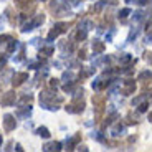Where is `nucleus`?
Returning <instances> with one entry per match:
<instances>
[{
  "mask_svg": "<svg viewBox=\"0 0 152 152\" xmlns=\"http://www.w3.org/2000/svg\"><path fill=\"white\" fill-rule=\"evenodd\" d=\"M65 27H66L65 23H56V25L53 27V30L48 33V40H50V42H53L55 38H56L58 35L61 33V31H65Z\"/></svg>",
  "mask_w": 152,
  "mask_h": 152,
  "instance_id": "nucleus-1",
  "label": "nucleus"
},
{
  "mask_svg": "<svg viewBox=\"0 0 152 152\" xmlns=\"http://www.w3.org/2000/svg\"><path fill=\"white\" fill-rule=\"evenodd\" d=\"M15 126H17L15 118H13L12 114H5L4 116V127H5V131H13L15 129Z\"/></svg>",
  "mask_w": 152,
  "mask_h": 152,
  "instance_id": "nucleus-2",
  "label": "nucleus"
},
{
  "mask_svg": "<svg viewBox=\"0 0 152 152\" xmlns=\"http://www.w3.org/2000/svg\"><path fill=\"white\" fill-rule=\"evenodd\" d=\"M15 99H17V96L13 91L5 93L4 98H2V106H12V104H15Z\"/></svg>",
  "mask_w": 152,
  "mask_h": 152,
  "instance_id": "nucleus-3",
  "label": "nucleus"
},
{
  "mask_svg": "<svg viewBox=\"0 0 152 152\" xmlns=\"http://www.w3.org/2000/svg\"><path fill=\"white\" fill-rule=\"evenodd\" d=\"M25 80H28V75H27V73H17V75L13 76V81H12V84H13V86H20V84H22Z\"/></svg>",
  "mask_w": 152,
  "mask_h": 152,
  "instance_id": "nucleus-4",
  "label": "nucleus"
},
{
  "mask_svg": "<svg viewBox=\"0 0 152 152\" xmlns=\"http://www.w3.org/2000/svg\"><path fill=\"white\" fill-rule=\"evenodd\" d=\"M45 152H51V151H61V142H50L43 147Z\"/></svg>",
  "mask_w": 152,
  "mask_h": 152,
  "instance_id": "nucleus-5",
  "label": "nucleus"
},
{
  "mask_svg": "<svg viewBox=\"0 0 152 152\" xmlns=\"http://www.w3.org/2000/svg\"><path fill=\"white\" fill-rule=\"evenodd\" d=\"M93 50H94V55H99L104 51V43L99 42V40H94V43H93Z\"/></svg>",
  "mask_w": 152,
  "mask_h": 152,
  "instance_id": "nucleus-6",
  "label": "nucleus"
},
{
  "mask_svg": "<svg viewBox=\"0 0 152 152\" xmlns=\"http://www.w3.org/2000/svg\"><path fill=\"white\" fill-rule=\"evenodd\" d=\"M37 136L43 137V139H48V137H50V131H48V127H45V126L38 127V129H37Z\"/></svg>",
  "mask_w": 152,
  "mask_h": 152,
  "instance_id": "nucleus-7",
  "label": "nucleus"
},
{
  "mask_svg": "<svg viewBox=\"0 0 152 152\" xmlns=\"http://www.w3.org/2000/svg\"><path fill=\"white\" fill-rule=\"evenodd\" d=\"M134 89H136V84H134V81H132V80L126 81V89H124L126 94H131V93H132Z\"/></svg>",
  "mask_w": 152,
  "mask_h": 152,
  "instance_id": "nucleus-8",
  "label": "nucleus"
},
{
  "mask_svg": "<svg viewBox=\"0 0 152 152\" xmlns=\"http://www.w3.org/2000/svg\"><path fill=\"white\" fill-rule=\"evenodd\" d=\"M17 46H18V42H17V40H12L10 38V45H8V53H12V51H13V50L17 48Z\"/></svg>",
  "mask_w": 152,
  "mask_h": 152,
  "instance_id": "nucleus-9",
  "label": "nucleus"
},
{
  "mask_svg": "<svg viewBox=\"0 0 152 152\" xmlns=\"http://www.w3.org/2000/svg\"><path fill=\"white\" fill-rule=\"evenodd\" d=\"M86 35H88V31L86 30H81V28H80V31L76 33V40H78V42H80V40H84V38H86Z\"/></svg>",
  "mask_w": 152,
  "mask_h": 152,
  "instance_id": "nucleus-10",
  "label": "nucleus"
},
{
  "mask_svg": "<svg viewBox=\"0 0 152 152\" xmlns=\"http://www.w3.org/2000/svg\"><path fill=\"white\" fill-rule=\"evenodd\" d=\"M142 18H144V13H142L141 10H139V12H134V20H136V22H141Z\"/></svg>",
  "mask_w": 152,
  "mask_h": 152,
  "instance_id": "nucleus-11",
  "label": "nucleus"
},
{
  "mask_svg": "<svg viewBox=\"0 0 152 152\" xmlns=\"http://www.w3.org/2000/svg\"><path fill=\"white\" fill-rule=\"evenodd\" d=\"M127 15H131V10H129V8H122V10L119 12V17H121V18H126Z\"/></svg>",
  "mask_w": 152,
  "mask_h": 152,
  "instance_id": "nucleus-12",
  "label": "nucleus"
},
{
  "mask_svg": "<svg viewBox=\"0 0 152 152\" xmlns=\"http://www.w3.org/2000/svg\"><path fill=\"white\" fill-rule=\"evenodd\" d=\"M147 109H149V103H144V104H141V106H139V111H141V113H145Z\"/></svg>",
  "mask_w": 152,
  "mask_h": 152,
  "instance_id": "nucleus-13",
  "label": "nucleus"
},
{
  "mask_svg": "<svg viewBox=\"0 0 152 152\" xmlns=\"http://www.w3.org/2000/svg\"><path fill=\"white\" fill-rule=\"evenodd\" d=\"M129 61H131V55H124L121 58V63H129Z\"/></svg>",
  "mask_w": 152,
  "mask_h": 152,
  "instance_id": "nucleus-14",
  "label": "nucleus"
},
{
  "mask_svg": "<svg viewBox=\"0 0 152 152\" xmlns=\"http://www.w3.org/2000/svg\"><path fill=\"white\" fill-rule=\"evenodd\" d=\"M5 63H7V58L0 55V68H4V66H5Z\"/></svg>",
  "mask_w": 152,
  "mask_h": 152,
  "instance_id": "nucleus-15",
  "label": "nucleus"
},
{
  "mask_svg": "<svg viewBox=\"0 0 152 152\" xmlns=\"http://www.w3.org/2000/svg\"><path fill=\"white\" fill-rule=\"evenodd\" d=\"M145 78H147V80L151 78V71H144V73L141 75V80H145Z\"/></svg>",
  "mask_w": 152,
  "mask_h": 152,
  "instance_id": "nucleus-16",
  "label": "nucleus"
},
{
  "mask_svg": "<svg viewBox=\"0 0 152 152\" xmlns=\"http://www.w3.org/2000/svg\"><path fill=\"white\" fill-rule=\"evenodd\" d=\"M50 86L56 89V88H58V80H50Z\"/></svg>",
  "mask_w": 152,
  "mask_h": 152,
  "instance_id": "nucleus-17",
  "label": "nucleus"
},
{
  "mask_svg": "<svg viewBox=\"0 0 152 152\" xmlns=\"http://www.w3.org/2000/svg\"><path fill=\"white\" fill-rule=\"evenodd\" d=\"M73 78H75L73 73H65V76H63V80H73Z\"/></svg>",
  "mask_w": 152,
  "mask_h": 152,
  "instance_id": "nucleus-18",
  "label": "nucleus"
},
{
  "mask_svg": "<svg viewBox=\"0 0 152 152\" xmlns=\"http://www.w3.org/2000/svg\"><path fill=\"white\" fill-rule=\"evenodd\" d=\"M45 53H46V55H51V53H53V48H46Z\"/></svg>",
  "mask_w": 152,
  "mask_h": 152,
  "instance_id": "nucleus-19",
  "label": "nucleus"
},
{
  "mask_svg": "<svg viewBox=\"0 0 152 152\" xmlns=\"http://www.w3.org/2000/svg\"><path fill=\"white\" fill-rule=\"evenodd\" d=\"M137 4H139V5H145V4H147V0H139Z\"/></svg>",
  "mask_w": 152,
  "mask_h": 152,
  "instance_id": "nucleus-20",
  "label": "nucleus"
},
{
  "mask_svg": "<svg viewBox=\"0 0 152 152\" xmlns=\"http://www.w3.org/2000/svg\"><path fill=\"white\" fill-rule=\"evenodd\" d=\"M0 145H2V137H0Z\"/></svg>",
  "mask_w": 152,
  "mask_h": 152,
  "instance_id": "nucleus-21",
  "label": "nucleus"
},
{
  "mask_svg": "<svg viewBox=\"0 0 152 152\" xmlns=\"http://www.w3.org/2000/svg\"><path fill=\"white\" fill-rule=\"evenodd\" d=\"M40 2H45V0H40Z\"/></svg>",
  "mask_w": 152,
  "mask_h": 152,
  "instance_id": "nucleus-22",
  "label": "nucleus"
}]
</instances>
